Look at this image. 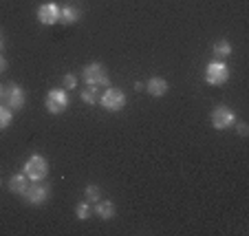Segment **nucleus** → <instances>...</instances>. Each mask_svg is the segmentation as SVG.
Here are the masks:
<instances>
[{
    "instance_id": "nucleus-1",
    "label": "nucleus",
    "mask_w": 249,
    "mask_h": 236,
    "mask_svg": "<svg viewBox=\"0 0 249 236\" xmlns=\"http://www.w3.org/2000/svg\"><path fill=\"white\" fill-rule=\"evenodd\" d=\"M82 80H84L86 86H90V89H108L110 86V80L108 75H106V69H104V64H99V62H93V64L84 66V71H82Z\"/></svg>"
},
{
    "instance_id": "nucleus-2",
    "label": "nucleus",
    "mask_w": 249,
    "mask_h": 236,
    "mask_svg": "<svg viewBox=\"0 0 249 236\" xmlns=\"http://www.w3.org/2000/svg\"><path fill=\"white\" fill-rule=\"evenodd\" d=\"M2 104L11 110L24 109V104H27V93H24L22 86H18V84L2 86Z\"/></svg>"
},
{
    "instance_id": "nucleus-3",
    "label": "nucleus",
    "mask_w": 249,
    "mask_h": 236,
    "mask_svg": "<svg viewBox=\"0 0 249 236\" xmlns=\"http://www.w3.org/2000/svg\"><path fill=\"white\" fill-rule=\"evenodd\" d=\"M230 80V69L223 60H212L205 66V82L210 86H221Z\"/></svg>"
},
{
    "instance_id": "nucleus-4",
    "label": "nucleus",
    "mask_w": 249,
    "mask_h": 236,
    "mask_svg": "<svg viewBox=\"0 0 249 236\" xmlns=\"http://www.w3.org/2000/svg\"><path fill=\"white\" fill-rule=\"evenodd\" d=\"M24 175L31 181H44L49 175V163L42 155H31L24 163Z\"/></svg>"
},
{
    "instance_id": "nucleus-5",
    "label": "nucleus",
    "mask_w": 249,
    "mask_h": 236,
    "mask_svg": "<svg viewBox=\"0 0 249 236\" xmlns=\"http://www.w3.org/2000/svg\"><path fill=\"white\" fill-rule=\"evenodd\" d=\"M44 106L51 115H62L66 109H69V95H66L64 89H53L47 93L44 97Z\"/></svg>"
},
{
    "instance_id": "nucleus-6",
    "label": "nucleus",
    "mask_w": 249,
    "mask_h": 236,
    "mask_svg": "<svg viewBox=\"0 0 249 236\" xmlns=\"http://www.w3.org/2000/svg\"><path fill=\"white\" fill-rule=\"evenodd\" d=\"M99 104L104 106L106 110H110V113H119V110L126 106V95L122 93L119 89H106L104 91V95L99 97Z\"/></svg>"
},
{
    "instance_id": "nucleus-7",
    "label": "nucleus",
    "mask_w": 249,
    "mask_h": 236,
    "mask_svg": "<svg viewBox=\"0 0 249 236\" xmlns=\"http://www.w3.org/2000/svg\"><path fill=\"white\" fill-rule=\"evenodd\" d=\"M49 194H51V188H49L47 183H42V181H33V183L24 190L22 197H24V201L31 203V205H42L49 199Z\"/></svg>"
},
{
    "instance_id": "nucleus-8",
    "label": "nucleus",
    "mask_w": 249,
    "mask_h": 236,
    "mask_svg": "<svg viewBox=\"0 0 249 236\" xmlns=\"http://www.w3.org/2000/svg\"><path fill=\"white\" fill-rule=\"evenodd\" d=\"M234 124H236V115L230 109H225V106H218L212 113V126L216 128V130H225V128L234 126Z\"/></svg>"
},
{
    "instance_id": "nucleus-9",
    "label": "nucleus",
    "mask_w": 249,
    "mask_h": 236,
    "mask_svg": "<svg viewBox=\"0 0 249 236\" xmlns=\"http://www.w3.org/2000/svg\"><path fill=\"white\" fill-rule=\"evenodd\" d=\"M38 20L42 24H55L60 22V7L55 2H44L38 9Z\"/></svg>"
},
{
    "instance_id": "nucleus-10",
    "label": "nucleus",
    "mask_w": 249,
    "mask_h": 236,
    "mask_svg": "<svg viewBox=\"0 0 249 236\" xmlns=\"http://www.w3.org/2000/svg\"><path fill=\"white\" fill-rule=\"evenodd\" d=\"M80 7H75V5H64V7H60V22L62 24H75L77 20H80Z\"/></svg>"
},
{
    "instance_id": "nucleus-11",
    "label": "nucleus",
    "mask_w": 249,
    "mask_h": 236,
    "mask_svg": "<svg viewBox=\"0 0 249 236\" xmlns=\"http://www.w3.org/2000/svg\"><path fill=\"white\" fill-rule=\"evenodd\" d=\"M146 91L152 95V97H163L168 93V82L163 77H150L146 84Z\"/></svg>"
},
{
    "instance_id": "nucleus-12",
    "label": "nucleus",
    "mask_w": 249,
    "mask_h": 236,
    "mask_svg": "<svg viewBox=\"0 0 249 236\" xmlns=\"http://www.w3.org/2000/svg\"><path fill=\"white\" fill-rule=\"evenodd\" d=\"M95 214L104 221H110V218H115V203L113 201H99L97 208H95Z\"/></svg>"
},
{
    "instance_id": "nucleus-13",
    "label": "nucleus",
    "mask_w": 249,
    "mask_h": 236,
    "mask_svg": "<svg viewBox=\"0 0 249 236\" xmlns=\"http://www.w3.org/2000/svg\"><path fill=\"white\" fill-rule=\"evenodd\" d=\"M27 188H29V177L27 175H14L9 179V190L14 194H24Z\"/></svg>"
},
{
    "instance_id": "nucleus-14",
    "label": "nucleus",
    "mask_w": 249,
    "mask_h": 236,
    "mask_svg": "<svg viewBox=\"0 0 249 236\" xmlns=\"http://www.w3.org/2000/svg\"><path fill=\"white\" fill-rule=\"evenodd\" d=\"M230 53H231V44L227 42V40H218V42L214 44V55H216L218 60H225Z\"/></svg>"
},
{
    "instance_id": "nucleus-15",
    "label": "nucleus",
    "mask_w": 249,
    "mask_h": 236,
    "mask_svg": "<svg viewBox=\"0 0 249 236\" xmlns=\"http://www.w3.org/2000/svg\"><path fill=\"white\" fill-rule=\"evenodd\" d=\"M80 97H82V102L84 104H95L97 102V89H90V86H86V89H82V93H80Z\"/></svg>"
},
{
    "instance_id": "nucleus-16",
    "label": "nucleus",
    "mask_w": 249,
    "mask_h": 236,
    "mask_svg": "<svg viewBox=\"0 0 249 236\" xmlns=\"http://www.w3.org/2000/svg\"><path fill=\"white\" fill-rule=\"evenodd\" d=\"M11 119H14V115H11V109H7V106H0V128H9L11 126Z\"/></svg>"
},
{
    "instance_id": "nucleus-17",
    "label": "nucleus",
    "mask_w": 249,
    "mask_h": 236,
    "mask_svg": "<svg viewBox=\"0 0 249 236\" xmlns=\"http://www.w3.org/2000/svg\"><path fill=\"white\" fill-rule=\"evenodd\" d=\"M75 214H77V218L80 221H86V218H90V205L86 203V201H82V203H77V208H75Z\"/></svg>"
},
{
    "instance_id": "nucleus-18",
    "label": "nucleus",
    "mask_w": 249,
    "mask_h": 236,
    "mask_svg": "<svg viewBox=\"0 0 249 236\" xmlns=\"http://www.w3.org/2000/svg\"><path fill=\"white\" fill-rule=\"evenodd\" d=\"M99 194H102L99 185H86V190H84L86 201H99Z\"/></svg>"
},
{
    "instance_id": "nucleus-19",
    "label": "nucleus",
    "mask_w": 249,
    "mask_h": 236,
    "mask_svg": "<svg viewBox=\"0 0 249 236\" xmlns=\"http://www.w3.org/2000/svg\"><path fill=\"white\" fill-rule=\"evenodd\" d=\"M62 84H64V89H69V91H73L77 86V80H75V75H64V80H62Z\"/></svg>"
},
{
    "instance_id": "nucleus-20",
    "label": "nucleus",
    "mask_w": 249,
    "mask_h": 236,
    "mask_svg": "<svg viewBox=\"0 0 249 236\" xmlns=\"http://www.w3.org/2000/svg\"><path fill=\"white\" fill-rule=\"evenodd\" d=\"M238 135H247V124L238 122Z\"/></svg>"
},
{
    "instance_id": "nucleus-21",
    "label": "nucleus",
    "mask_w": 249,
    "mask_h": 236,
    "mask_svg": "<svg viewBox=\"0 0 249 236\" xmlns=\"http://www.w3.org/2000/svg\"><path fill=\"white\" fill-rule=\"evenodd\" d=\"M2 71H7V60L0 55V73H2Z\"/></svg>"
},
{
    "instance_id": "nucleus-22",
    "label": "nucleus",
    "mask_w": 249,
    "mask_h": 236,
    "mask_svg": "<svg viewBox=\"0 0 249 236\" xmlns=\"http://www.w3.org/2000/svg\"><path fill=\"white\" fill-rule=\"evenodd\" d=\"M2 47H5V38H2V33H0V51H2Z\"/></svg>"
},
{
    "instance_id": "nucleus-23",
    "label": "nucleus",
    "mask_w": 249,
    "mask_h": 236,
    "mask_svg": "<svg viewBox=\"0 0 249 236\" xmlns=\"http://www.w3.org/2000/svg\"><path fill=\"white\" fill-rule=\"evenodd\" d=\"M0 99H2V84H0Z\"/></svg>"
}]
</instances>
